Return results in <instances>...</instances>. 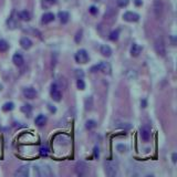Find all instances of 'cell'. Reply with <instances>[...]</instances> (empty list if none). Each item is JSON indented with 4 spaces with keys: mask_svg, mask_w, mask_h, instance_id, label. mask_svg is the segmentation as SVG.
Segmentation results:
<instances>
[{
    "mask_svg": "<svg viewBox=\"0 0 177 177\" xmlns=\"http://www.w3.org/2000/svg\"><path fill=\"white\" fill-rule=\"evenodd\" d=\"M118 35H120L118 30L112 31L111 33H110V40H112V41H116L117 39H118Z\"/></svg>",
    "mask_w": 177,
    "mask_h": 177,
    "instance_id": "484cf974",
    "label": "cell"
},
{
    "mask_svg": "<svg viewBox=\"0 0 177 177\" xmlns=\"http://www.w3.org/2000/svg\"><path fill=\"white\" fill-rule=\"evenodd\" d=\"M9 49V44L6 40H0V52H6Z\"/></svg>",
    "mask_w": 177,
    "mask_h": 177,
    "instance_id": "603a6c76",
    "label": "cell"
},
{
    "mask_svg": "<svg viewBox=\"0 0 177 177\" xmlns=\"http://www.w3.org/2000/svg\"><path fill=\"white\" fill-rule=\"evenodd\" d=\"M59 18H60V21L61 23H66L68 21H69V18H70V15H69V12H66V11H60L59 12Z\"/></svg>",
    "mask_w": 177,
    "mask_h": 177,
    "instance_id": "ac0fdd59",
    "label": "cell"
},
{
    "mask_svg": "<svg viewBox=\"0 0 177 177\" xmlns=\"http://www.w3.org/2000/svg\"><path fill=\"white\" fill-rule=\"evenodd\" d=\"M123 19L127 22H136L140 20V16L137 15L136 12H133V11H126L124 15H123Z\"/></svg>",
    "mask_w": 177,
    "mask_h": 177,
    "instance_id": "5b68a950",
    "label": "cell"
},
{
    "mask_svg": "<svg viewBox=\"0 0 177 177\" xmlns=\"http://www.w3.org/2000/svg\"><path fill=\"white\" fill-rule=\"evenodd\" d=\"M7 25H8V27H9L10 29H16V27H17V25H18V22H17V19L13 17V15L11 16L10 18L7 20Z\"/></svg>",
    "mask_w": 177,
    "mask_h": 177,
    "instance_id": "d6986e66",
    "label": "cell"
},
{
    "mask_svg": "<svg viewBox=\"0 0 177 177\" xmlns=\"http://www.w3.org/2000/svg\"><path fill=\"white\" fill-rule=\"evenodd\" d=\"M47 151H48L47 148H43V147H42V148H41V154H44V155H46L47 153H48Z\"/></svg>",
    "mask_w": 177,
    "mask_h": 177,
    "instance_id": "d6a6232c",
    "label": "cell"
},
{
    "mask_svg": "<svg viewBox=\"0 0 177 177\" xmlns=\"http://www.w3.org/2000/svg\"><path fill=\"white\" fill-rule=\"evenodd\" d=\"M128 2H130V0H117V6L123 8V7H126Z\"/></svg>",
    "mask_w": 177,
    "mask_h": 177,
    "instance_id": "4316f807",
    "label": "cell"
},
{
    "mask_svg": "<svg viewBox=\"0 0 177 177\" xmlns=\"http://www.w3.org/2000/svg\"><path fill=\"white\" fill-rule=\"evenodd\" d=\"M75 172H76V174H78V175H80V176L85 175L86 172H87V166H86L83 162H79L78 164H76Z\"/></svg>",
    "mask_w": 177,
    "mask_h": 177,
    "instance_id": "9c48e42d",
    "label": "cell"
},
{
    "mask_svg": "<svg viewBox=\"0 0 177 177\" xmlns=\"http://www.w3.org/2000/svg\"><path fill=\"white\" fill-rule=\"evenodd\" d=\"M16 176H19V177H27L29 175V167L27 165H23V166L19 167L15 173Z\"/></svg>",
    "mask_w": 177,
    "mask_h": 177,
    "instance_id": "30bf717a",
    "label": "cell"
},
{
    "mask_svg": "<svg viewBox=\"0 0 177 177\" xmlns=\"http://www.w3.org/2000/svg\"><path fill=\"white\" fill-rule=\"evenodd\" d=\"M18 16H19V18H20L21 20H23V21L30 20V13H29V11H27V10L21 11V12H19Z\"/></svg>",
    "mask_w": 177,
    "mask_h": 177,
    "instance_id": "ffe728a7",
    "label": "cell"
},
{
    "mask_svg": "<svg viewBox=\"0 0 177 177\" xmlns=\"http://www.w3.org/2000/svg\"><path fill=\"white\" fill-rule=\"evenodd\" d=\"M105 173L107 176L114 177L117 175V165L113 162H106L105 163Z\"/></svg>",
    "mask_w": 177,
    "mask_h": 177,
    "instance_id": "3957f363",
    "label": "cell"
},
{
    "mask_svg": "<svg viewBox=\"0 0 177 177\" xmlns=\"http://www.w3.org/2000/svg\"><path fill=\"white\" fill-rule=\"evenodd\" d=\"M52 5H53V2H52L51 0H43V1H42V6H43L44 8H49V7Z\"/></svg>",
    "mask_w": 177,
    "mask_h": 177,
    "instance_id": "83f0119b",
    "label": "cell"
},
{
    "mask_svg": "<svg viewBox=\"0 0 177 177\" xmlns=\"http://www.w3.org/2000/svg\"><path fill=\"white\" fill-rule=\"evenodd\" d=\"M141 137L144 142H148L151 138V127L146 124L141 127Z\"/></svg>",
    "mask_w": 177,
    "mask_h": 177,
    "instance_id": "52a82bcc",
    "label": "cell"
},
{
    "mask_svg": "<svg viewBox=\"0 0 177 177\" xmlns=\"http://www.w3.org/2000/svg\"><path fill=\"white\" fill-rule=\"evenodd\" d=\"M81 38H82V31H80V32H78V35L75 37V42H80Z\"/></svg>",
    "mask_w": 177,
    "mask_h": 177,
    "instance_id": "4dcf8cb0",
    "label": "cell"
},
{
    "mask_svg": "<svg viewBox=\"0 0 177 177\" xmlns=\"http://www.w3.org/2000/svg\"><path fill=\"white\" fill-rule=\"evenodd\" d=\"M94 1H99V0H94Z\"/></svg>",
    "mask_w": 177,
    "mask_h": 177,
    "instance_id": "f35d334b",
    "label": "cell"
},
{
    "mask_svg": "<svg viewBox=\"0 0 177 177\" xmlns=\"http://www.w3.org/2000/svg\"><path fill=\"white\" fill-rule=\"evenodd\" d=\"M50 94H51V97H52L53 101L60 102L61 100H62V92H61L60 87L56 85V83H53V84L51 85Z\"/></svg>",
    "mask_w": 177,
    "mask_h": 177,
    "instance_id": "7a4b0ae2",
    "label": "cell"
},
{
    "mask_svg": "<svg viewBox=\"0 0 177 177\" xmlns=\"http://www.w3.org/2000/svg\"><path fill=\"white\" fill-rule=\"evenodd\" d=\"M100 52L102 53V56H106V58H109V56H112V49L109 46H106V44L101 46V48H100Z\"/></svg>",
    "mask_w": 177,
    "mask_h": 177,
    "instance_id": "2e32d148",
    "label": "cell"
},
{
    "mask_svg": "<svg viewBox=\"0 0 177 177\" xmlns=\"http://www.w3.org/2000/svg\"><path fill=\"white\" fill-rule=\"evenodd\" d=\"M37 91H35L33 87H25L23 89V95L27 99H29V100H32V99H35V96H37Z\"/></svg>",
    "mask_w": 177,
    "mask_h": 177,
    "instance_id": "ba28073f",
    "label": "cell"
},
{
    "mask_svg": "<svg viewBox=\"0 0 177 177\" xmlns=\"http://www.w3.org/2000/svg\"><path fill=\"white\" fill-rule=\"evenodd\" d=\"M20 46L25 49V50H28L32 47V41L28 38V37H23L20 39Z\"/></svg>",
    "mask_w": 177,
    "mask_h": 177,
    "instance_id": "5bb4252c",
    "label": "cell"
},
{
    "mask_svg": "<svg viewBox=\"0 0 177 177\" xmlns=\"http://www.w3.org/2000/svg\"><path fill=\"white\" fill-rule=\"evenodd\" d=\"M155 51H156L157 54L164 56L166 53V49H165V44H164V41L162 39H157L155 41Z\"/></svg>",
    "mask_w": 177,
    "mask_h": 177,
    "instance_id": "277c9868",
    "label": "cell"
},
{
    "mask_svg": "<svg viewBox=\"0 0 177 177\" xmlns=\"http://www.w3.org/2000/svg\"><path fill=\"white\" fill-rule=\"evenodd\" d=\"M143 48L137 43H133L131 47V56H138L142 53Z\"/></svg>",
    "mask_w": 177,
    "mask_h": 177,
    "instance_id": "8fae6325",
    "label": "cell"
},
{
    "mask_svg": "<svg viewBox=\"0 0 177 177\" xmlns=\"http://www.w3.org/2000/svg\"><path fill=\"white\" fill-rule=\"evenodd\" d=\"M89 11H90V13H92V15H96V13L99 12V11H97V8L94 7V6H91L90 9H89Z\"/></svg>",
    "mask_w": 177,
    "mask_h": 177,
    "instance_id": "f546056e",
    "label": "cell"
},
{
    "mask_svg": "<svg viewBox=\"0 0 177 177\" xmlns=\"http://www.w3.org/2000/svg\"><path fill=\"white\" fill-rule=\"evenodd\" d=\"M76 86H78V89L81 90V91H83V90L85 89V82L83 81V79H78V81H76Z\"/></svg>",
    "mask_w": 177,
    "mask_h": 177,
    "instance_id": "d4e9b609",
    "label": "cell"
},
{
    "mask_svg": "<svg viewBox=\"0 0 177 177\" xmlns=\"http://www.w3.org/2000/svg\"><path fill=\"white\" fill-rule=\"evenodd\" d=\"M135 4H136L137 6H141L142 5V1H141V0H135Z\"/></svg>",
    "mask_w": 177,
    "mask_h": 177,
    "instance_id": "e575fe53",
    "label": "cell"
},
{
    "mask_svg": "<svg viewBox=\"0 0 177 177\" xmlns=\"http://www.w3.org/2000/svg\"><path fill=\"white\" fill-rule=\"evenodd\" d=\"M75 76L78 79H83L84 76V72L82 70H75Z\"/></svg>",
    "mask_w": 177,
    "mask_h": 177,
    "instance_id": "f1b7e54d",
    "label": "cell"
},
{
    "mask_svg": "<svg viewBox=\"0 0 177 177\" xmlns=\"http://www.w3.org/2000/svg\"><path fill=\"white\" fill-rule=\"evenodd\" d=\"M91 71L92 72H95V71H102V72H104V73H110L111 68H110V66H109L106 62H101V63H99V64H96V66H92Z\"/></svg>",
    "mask_w": 177,
    "mask_h": 177,
    "instance_id": "8992f818",
    "label": "cell"
},
{
    "mask_svg": "<svg viewBox=\"0 0 177 177\" xmlns=\"http://www.w3.org/2000/svg\"><path fill=\"white\" fill-rule=\"evenodd\" d=\"M35 123L38 125V126H43V125L47 123V116L46 115H43V114H39L38 116L35 117Z\"/></svg>",
    "mask_w": 177,
    "mask_h": 177,
    "instance_id": "e0dca14e",
    "label": "cell"
},
{
    "mask_svg": "<svg viewBox=\"0 0 177 177\" xmlns=\"http://www.w3.org/2000/svg\"><path fill=\"white\" fill-rule=\"evenodd\" d=\"M51 1H52L53 4H56V0H51Z\"/></svg>",
    "mask_w": 177,
    "mask_h": 177,
    "instance_id": "8d00e7d4",
    "label": "cell"
},
{
    "mask_svg": "<svg viewBox=\"0 0 177 177\" xmlns=\"http://www.w3.org/2000/svg\"><path fill=\"white\" fill-rule=\"evenodd\" d=\"M48 107H49V110H50L51 113H56V109L54 107V106L51 105V104H48Z\"/></svg>",
    "mask_w": 177,
    "mask_h": 177,
    "instance_id": "1f68e13d",
    "label": "cell"
},
{
    "mask_svg": "<svg viewBox=\"0 0 177 177\" xmlns=\"http://www.w3.org/2000/svg\"><path fill=\"white\" fill-rule=\"evenodd\" d=\"M53 20H54V15L51 13V12H47V13H44V15L42 16L41 22H42L43 25H48V23L52 22Z\"/></svg>",
    "mask_w": 177,
    "mask_h": 177,
    "instance_id": "9a60e30c",
    "label": "cell"
},
{
    "mask_svg": "<svg viewBox=\"0 0 177 177\" xmlns=\"http://www.w3.org/2000/svg\"><path fill=\"white\" fill-rule=\"evenodd\" d=\"M15 109V104L12 102H7L2 105V111L5 112H9V111H12Z\"/></svg>",
    "mask_w": 177,
    "mask_h": 177,
    "instance_id": "7402d4cb",
    "label": "cell"
},
{
    "mask_svg": "<svg viewBox=\"0 0 177 177\" xmlns=\"http://www.w3.org/2000/svg\"><path fill=\"white\" fill-rule=\"evenodd\" d=\"M117 148H118V149H125V146H122V145H118V146H117Z\"/></svg>",
    "mask_w": 177,
    "mask_h": 177,
    "instance_id": "d590c367",
    "label": "cell"
},
{
    "mask_svg": "<svg viewBox=\"0 0 177 177\" xmlns=\"http://www.w3.org/2000/svg\"><path fill=\"white\" fill-rule=\"evenodd\" d=\"M74 59H75L76 63H80V64H85L86 62L89 61V54H87L86 50H84V49H81V50H79L75 53Z\"/></svg>",
    "mask_w": 177,
    "mask_h": 177,
    "instance_id": "6da1fadb",
    "label": "cell"
},
{
    "mask_svg": "<svg viewBox=\"0 0 177 177\" xmlns=\"http://www.w3.org/2000/svg\"><path fill=\"white\" fill-rule=\"evenodd\" d=\"M1 90H2V85H1V84H0V91H1Z\"/></svg>",
    "mask_w": 177,
    "mask_h": 177,
    "instance_id": "74e56055",
    "label": "cell"
},
{
    "mask_svg": "<svg viewBox=\"0 0 177 177\" xmlns=\"http://www.w3.org/2000/svg\"><path fill=\"white\" fill-rule=\"evenodd\" d=\"M173 162L176 163V153H174V154H173Z\"/></svg>",
    "mask_w": 177,
    "mask_h": 177,
    "instance_id": "836d02e7",
    "label": "cell"
},
{
    "mask_svg": "<svg viewBox=\"0 0 177 177\" xmlns=\"http://www.w3.org/2000/svg\"><path fill=\"white\" fill-rule=\"evenodd\" d=\"M12 62L15 63L17 66H21L23 64V62H25V59H23V56H21L20 53H15L13 56H12Z\"/></svg>",
    "mask_w": 177,
    "mask_h": 177,
    "instance_id": "4fadbf2b",
    "label": "cell"
},
{
    "mask_svg": "<svg viewBox=\"0 0 177 177\" xmlns=\"http://www.w3.org/2000/svg\"><path fill=\"white\" fill-rule=\"evenodd\" d=\"M154 11H155V15H156L157 18H159L162 16L163 5L161 2V0H155V2H154Z\"/></svg>",
    "mask_w": 177,
    "mask_h": 177,
    "instance_id": "7c38bea8",
    "label": "cell"
},
{
    "mask_svg": "<svg viewBox=\"0 0 177 177\" xmlns=\"http://www.w3.org/2000/svg\"><path fill=\"white\" fill-rule=\"evenodd\" d=\"M21 112L29 116L31 114V112H32V106H31L30 104H25V105L21 106Z\"/></svg>",
    "mask_w": 177,
    "mask_h": 177,
    "instance_id": "44dd1931",
    "label": "cell"
},
{
    "mask_svg": "<svg viewBox=\"0 0 177 177\" xmlns=\"http://www.w3.org/2000/svg\"><path fill=\"white\" fill-rule=\"evenodd\" d=\"M96 126V122L94 120H89V121H86L85 123V127L87 130H92V128H94Z\"/></svg>",
    "mask_w": 177,
    "mask_h": 177,
    "instance_id": "cb8c5ba5",
    "label": "cell"
}]
</instances>
